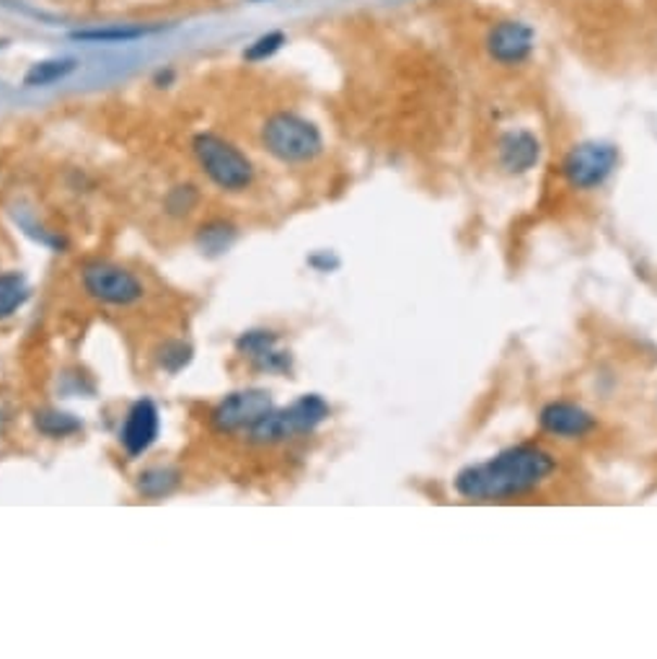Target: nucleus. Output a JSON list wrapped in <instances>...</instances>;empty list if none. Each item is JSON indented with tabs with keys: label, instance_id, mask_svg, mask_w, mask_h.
Here are the masks:
<instances>
[{
	"label": "nucleus",
	"instance_id": "nucleus-16",
	"mask_svg": "<svg viewBox=\"0 0 657 659\" xmlns=\"http://www.w3.org/2000/svg\"><path fill=\"white\" fill-rule=\"evenodd\" d=\"M176 486H179V471H176V468L155 466L138 476L140 494H146V497H151V499L166 497V494H172Z\"/></svg>",
	"mask_w": 657,
	"mask_h": 659
},
{
	"label": "nucleus",
	"instance_id": "nucleus-15",
	"mask_svg": "<svg viewBox=\"0 0 657 659\" xmlns=\"http://www.w3.org/2000/svg\"><path fill=\"white\" fill-rule=\"evenodd\" d=\"M236 236H239V230L230 223L213 220L198 230V246L205 256H223L236 243Z\"/></svg>",
	"mask_w": 657,
	"mask_h": 659
},
{
	"label": "nucleus",
	"instance_id": "nucleus-5",
	"mask_svg": "<svg viewBox=\"0 0 657 659\" xmlns=\"http://www.w3.org/2000/svg\"><path fill=\"white\" fill-rule=\"evenodd\" d=\"M80 282H84V290L93 301L117 305V308H127V305L140 303L146 295L143 282H140L130 269L119 267V264L114 262L86 264L84 271H80Z\"/></svg>",
	"mask_w": 657,
	"mask_h": 659
},
{
	"label": "nucleus",
	"instance_id": "nucleus-20",
	"mask_svg": "<svg viewBox=\"0 0 657 659\" xmlns=\"http://www.w3.org/2000/svg\"><path fill=\"white\" fill-rule=\"evenodd\" d=\"M189 363H192V346H189V344H185V342H166L164 346H161L159 365L166 372H172V376H176V372H179V370H185Z\"/></svg>",
	"mask_w": 657,
	"mask_h": 659
},
{
	"label": "nucleus",
	"instance_id": "nucleus-21",
	"mask_svg": "<svg viewBox=\"0 0 657 659\" xmlns=\"http://www.w3.org/2000/svg\"><path fill=\"white\" fill-rule=\"evenodd\" d=\"M200 202V192L192 185L174 187L166 197V210L172 215H189Z\"/></svg>",
	"mask_w": 657,
	"mask_h": 659
},
{
	"label": "nucleus",
	"instance_id": "nucleus-10",
	"mask_svg": "<svg viewBox=\"0 0 657 659\" xmlns=\"http://www.w3.org/2000/svg\"><path fill=\"white\" fill-rule=\"evenodd\" d=\"M236 350L239 355L249 357L256 368L267 372H286L290 368V355L288 352L277 350V334L275 331H247L236 339Z\"/></svg>",
	"mask_w": 657,
	"mask_h": 659
},
{
	"label": "nucleus",
	"instance_id": "nucleus-23",
	"mask_svg": "<svg viewBox=\"0 0 657 659\" xmlns=\"http://www.w3.org/2000/svg\"><path fill=\"white\" fill-rule=\"evenodd\" d=\"M256 3H262V0H256Z\"/></svg>",
	"mask_w": 657,
	"mask_h": 659
},
{
	"label": "nucleus",
	"instance_id": "nucleus-9",
	"mask_svg": "<svg viewBox=\"0 0 657 659\" xmlns=\"http://www.w3.org/2000/svg\"><path fill=\"white\" fill-rule=\"evenodd\" d=\"M161 434V411L151 398L135 401L127 411L125 422L119 430V445L130 458H140V455L151 451Z\"/></svg>",
	"mask_w": 657,
	"mask_h": 659
},
{
	"label": "nucleus",
	"instance_id": "nucleus-12",
	"mask_svg": "<svg viewBox=\"0 0 657 659\" xmlns=\"http://www.w3.org/2000/svg\"><path fill=\"white\" fill-rule=\"evenodd\" d=\"M539 155H541V145L536 135L528 130L507 132L505 138L500 140V163H503L507 174L531 172V168L539 163Z\"/></svg>",
	"mask_w": 657,
	"mask_h": 659
},
{
	"label": "nucleus",
	"instance_id": "nucleus-11",
	"mask_svg": "<svg viewBox=\"0 0 657 659\" xmlns=\"http://www.w3.org/2000/svg\"><path fill=\"white\" fill-rule=\"evenodd\" d=\"M541 427L548 434H557V438H585L587 432L595 427V419L580 406L567 404V401H554L541 411Z\"/></svg>",
	"mask_w": 657,
	"mask_h": 659
},
{
	"label": "nucleus",
	"instance_id": "nucleus-8",
	"mask_svg": "<svg viewBox=\"0 0 657 659\" xmlns=\"http://www.w3.org/2000/svg\"><path fill=\"white\" fill-rule=\"evenodd\" d=\"M484 47L492 63L503 67L523 65L536 50V31L526 22H518V18H505V22H497L487 31Z\"/></svg>",
	"mask_w": 657,
	"mask_h": 659
},
{
	"label": "nucleus",
	"instance_id": "nucleus-13",
	"mask_svg": "<svg viewBox=\"0 0 657 659\" xmlns=\"http://www.w3.org/2000/svg\"><path fill=\"white\" fill-rule=\"evenodd\" d=\"M78 67V60L73 58H50V60H39L34 63L24 76V86L26 88H47L52 84H60L67 76H73Z\"/></svg>",
	"mask_w": 657,
	"mask_h": 659
},
{
	"label": "nucleus",
	"instance_id": "nucleus-2",
	"mask_svg": "<svg viewBox=\"0 0 657 659\" xmlns=\"http://www.w3.org/2000/svg\"><path fill=\"white\" fill-rule=\"evenodd\" d=\"M262 145L282 163H308L324 151V135L314 122L293 112H277L264 119Z\"/></svg>",
	"mask_w": 657,
	"mask_h": 659
},
{
	"label": "nucleus",
	"instance_id": "nucleus-18",
	"mask_svg": "<svg viewBox=\"0 0 657 659\" xmlns=\"http://www.w3.org/2000/svg\"><path fill=\"white\" fill-rule=\"evenodd\" d=\"M146 29H138V26H110V29H86V31H76L73 39L78 42H91V45H125V42H135V39H143Z\"/></svg>",
	"mask_w": 657,
	"mask_h": 659
},
{
	"label": "nucleus",
	"instance_id": "nucleus-22",
	"mask_svg": "<svg viewBox=\"0 0 657 659\" xmlns=\"http://www.w3.org/2000/svg\"><path fill=\"white\" fill-rule=\"evenodd\" d=\"M308 264L318 271H331V269L340 267V259H337L334 254H329V251H318V254L311 256Z\"/></svg>",
	"mask_w": 657,
	"mask_h": 659
},
{
	"label": "nucleus",
	"instance_id": "nucleus-6",
	"mask_svg": "<svg viewBox=\"0 0 657 659\" xmlns=\"http://www.w3.org/2000/svg\"><path fill=\"white\" fill-rule=\"evenodd\" d=\"M619 166V151L608 142H582L574 145L567 153L565 163H561V174H565L567 185L572 189H582L591 192L608 181V176Z\"/></svg>",
	"mask_w": 657,
	"mask_h": 659
},
{
	"label": "nucleus",
	"instance_id": "nucleus-3",
	"mask_svg": "<svg viewBox=\"0 0 657 659\" xmlns=\"http://www.w3.org/2000/svg\"><path fill=\"white\" fill-rule=\"evenodd\" d=\"M192 151L207 179L223 192H243L254 185V166L249 155L220 135L200 132L192 140Z\"/></svg>",
	"mask_w": 657,
	"mask_h": 659
},
{
	"label": "nucleus",
	"instance_id": "nucleus-14",
	"mask_svg": "<svg viewBox=\"0 0 657 659\" xmlns=\"http://www.w3.org/2000/svg\"><path fill=\"white\" fill-rule=\"evenodd\" d=\"M31 297V288L24 275L18 271H5L0 275V321L11 318L24 308Z\"/></svg>",
	"mask_w": 657,
	"mask_h": 659
},
{
	"label": "nucleus",
	"instance_id": "nucleus-1",
	"mask_svg": "<svg viewBox=\"0 0 657 659\" xmlns=\"http://www.w3.org/2000/svg\"><path fill=\"white\" fill-rule=\"evenodd\" d=\"M557 471V460L539 445H518L497 458L464 468L453 481L456 492L469 502H503L533 492Z\"/></svg>",
	"mask_w": 657,
	"mask_h": 659
},
{
	"label": "nucleus",
	"instance_id": "nucleus-7",
	"mask_svg": "<svg viewBox=\"0 0 657 659\" xmlns=\"http://www.w3.org/2000/svg\"><path fill=\"white\" fill-rule=\"evenodd\" d=\"M273 409H275V404H273V396H269V391H264V389L236 391V393H228V396L223 398L218 406H215L210 422H213L215 430L226 432V434L249 432L256 422H260L264 414H269Z\"/></svg>",
	"mask_w": 657,
	"mask_h": 659
},
{
	"label": "nucleus",
	"instance_id": "nucleus-19",
	"mask_svg": "<svg viewBox=\"0 0 657 659\" xmlns=\"http://www.w3.org/2000/svg\"><path fill=\"white\" fill-rule=\"evenodd\" d=\"M286 34L282 31H267L262 34V37H256L252 45L243 50V60H249V63H264V60H269L273 54H277L282 50V45H286Z\"/></svg>",
	"mask_w": 657,
	"mask_h": 659
},
{
	"label": "nucleus",
	"instance_id": "nucleus-4",
	"mask_svg": "<svg viewBox=\"0 0 657 659\" xmlns=\"http://www.w3.org/2000/svg\"><path fill=\"white\" fill-rule=\"evenodd\" d=\"M329 404L318 393H306L286 409H273L249 430V440L256 445H277L286 440L311 434L329 419Z\"/></svg>",
	"mask_w": 657,
	"mask_h": 659
},
{
	"label": "nucleus",
	"instance_id": "nucleus-17",
	"mask_svg": "<svg viewBox=\"0 0 657 659\" xmlns=\"http://www.w3.org/2000/svg\"><path fill=\"white\" fill-rule=\"evenodd\" d=\"M34 424H37V430L47 434V438H67V434H76L84 430L80 419L73 417V414H65L58 409L39 411L37 417H34Z\"/></svg>",
	"mask_w": 657,
	"mask_h": 659
}]
</instances>
